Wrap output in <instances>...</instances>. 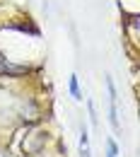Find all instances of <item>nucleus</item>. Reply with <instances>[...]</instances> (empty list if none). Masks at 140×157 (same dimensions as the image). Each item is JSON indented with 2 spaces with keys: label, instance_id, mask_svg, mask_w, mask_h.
Wrapping results in <instances>:
<instances>
[{
  "label": "nucleus",
  "instance_id": "obj_3",
  "mask_svg": "<svg viewBox=\"0 0 140 157\" xmlns=\"http://www.w3.org/2000/svg\"><path fill=\"white\" fill-rule=\"evenodd\" d=\"M0 70H2V73H24V68H15V65H10V63H7V65L0 63Z\"/></svg>",
  "mask_w": 140,
  "mask_h": 157
},
{
  "label": "nucleus",
  "instance_id": "obj_2",
  "mask_svg": "<svg viewBox=\"0 0 140 157\" xmlns=\"http://www.w3.org/2000/svg\"><path fill=\"white\" fill-rule=\"evenodd\" d=\"M70 94L75 99H80V87H78V75H73L70 78Z\"/></svg>",
  "mask_w": 140,
  "mask_h": 157
},
{
  "label": "nucleus",
  "instance_id": "obj_1",
  "mask_svg": "<svg viewBox=\"0 0 140 157\" xmlns=\"http://www.w3.org/2000/svg\"><path fill=\"white\" fill-rule=\"evenodd\" d=\"M80 152H82V157H89V143H87V131H82V138H80Z\"/></svg>",
  "mask_w": 140,
  "mask_h": 157
},
{
  "label": "nucleus",
  "instance_id": "obj_4",
  "mask_svg": "<svg viewBox=\"0 0 140 157\" xmlns=\"http://www.w3.org/2000/svg\"><path fill=\"white\" fill-rule=\"evenodd\" d=\"M106 157H116V143L114 140H109V155Z\"/></svg>",
  "mask_w": 140,
  "mask_h": 157
}]
</instances>
